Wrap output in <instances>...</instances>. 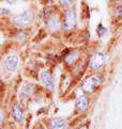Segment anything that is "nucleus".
Returning a JSON list of instances; mask_svg holds the SVG:
<instances>
[{"mask_svg":"<svg viewBox=\"0 0 122 129\" xmlns=\"http://www.w3.org/2000/svg\"><path fill=\"white\" fill-rule=\"evenodd\" d=\"M101 83V78L100 76L94 75L88 79L83 83V90L86 92V93H92L94 92V90L97 87V85Z\"/></svg>","mask_w":122,"mask_h":129,"instance_id":"obj_1","label":"nucleus"},{"mask_svg":"<svg viewBox=\"0 0 122 129\" xmlns=\"http://www.w3.org/2000/svg\"><path fill=\"white\" fill-rule=\"evenodd\" d=\"M32 18H33L32 13L30 11H26L24 13H21V14L14 16L12 18V22H14L15 25H18V26H25V25L30 24L32 21Z\"/></svg>","mask_w":122,"mask_h":129,"instance_id":"obj_2","label":"nucleus"},{"mask_svg":"<svg viewBox=\"0 0 122 129\" xmlns=\"http://www.w3.org/2000/svg\"><path fill=\"white\" fill-rule=\"evenodd\" d=\"M18 64H19V59L15 54H10L4 60V67L9 72H14L17 70Z\"/></svg>","mask_w":122,"mask_h":129,"instance_id":"obj_3","label":"nucleus"},{"mask_svg":"<svg viewBox=\"0 0 122 129\" xmlns=\"http://www.w3.org/2000/svg\"><path fill=\"white\" fill-rule=\"evenodd\" d=\"M76 24V15L74 10H68L64 15V27L65 29H72Z\"/></svg>","mask_w":122,"mask_h":129,"instance_id":"obj_4","label":"nucleus"},{"mask_svg":"<svg viewBox=\"0 0 122 129\" xmlns=\"http://www.w3.org/2000/svg\"><path fill=\"white\" fill-rule=\"evenodd\" d=\"M104 63H105V56L101 52H97L91 59L90 67L92 70H98V68H101L103 65H104Z\"/></svg>","mask_w":122,"mask_h":129,"instance_id":"obj_5","label":"nucleus"},{"mask_svg":"<svg viewBox=\"0 0 122 129\" xmlns=\"http://www.w3.org/2000/svg\"><path fill=\"white\" fill-rule=\"evenodd\" d=\"M41 80L43 82V84L47 87L48 90L54 89V79L51 74L47 70H43L41 72Z\"/></svg>","mask_w":122,"mask_h":129,"instance_id":"obj_6","label":"nucleus"},{"mask_svg":"<svg viewBox=\"0 0 122 129\" xmlns=\"http://www.w3.org/2000/svg\"><path fill=\"white\" fill-rule=\"evenodd\" d=\"M76 107L79 111H86L89 107V99L87 96H85V95L79 96L76 101Z\"/></svg>","mask_w":122,"mask_h":129,"instance_id":"obj_7","label":"nucleus"},{"mask_svg":"<svg viewBox=\"0 0 122 129\" xmlns=\"http://www.w3.org/2000/svg\"><path fill=\"white\" fill-rule=\"evenodd\" d=\"M67 128V123L63 118L55 117L50 122V129H65Z\"/></svg>","mask_w":122,"mask_h":129,"instance_id":"obj_8","label":"nucleus"},{"mask_svg":"<svg viewBox=\"0 0 122 129\" xmlns=\"http://www.w3.org/2000/svg\"><path fill=\"white\" fill-rule=\"evenodd\" d=\"M12 115L13 118L15 119L16 122H22L24 119V112H23L22 108L18 105H14L12 108Z\"/></svg>","mask_w":122,"mask_h":129,"instance_id":"obj_9","label":"nucleus"},{"mask_svg":"<svg viewBox=\"0 0 122 129\" xmlns=\"http://www.w3.org/2000/svg\"><path fill=\"white\" fill-rule=\"evenodd\" d=\"M34 93V86L32 84H26L24 87L22 89V97L27 98V97H30V96Z\"/></svg>","mask_w":122,"mask_h":129,"instance_id":"obj_10","label":"nucleus"},{"mask_svg":"<svg viewBox=\"0 0 122 129\" xmlns=\"http://www.w3.org/2000/svg\"><path fill=\"white\" fill-rule=\"evenodd\" d=\"M59 26V21L55 16H51L48 20V27L50 29H56Z\"/></svg>","mask_w":122,"mask_h":129,"instance_id":"obj_11","label":"nucleus"},{"mask_svg":"<svg viewBox=\"0 0 122 129\" xmlns=\"http://www.w3.org/2000/svg\"><path fill=\"white\" fill-rule=\"evenodd\" d=\"M74 0H59V2L61 4H63V6H69V4H71Z\"/></svg>","mask_w":122,"mask_h":129,"instance_id":"obj_12","label":"nucleus"},{"mask_svg":"<svg viewBox=\"0 0 122 129\" xmlns=\"http://www.w3.org/2000/svg\"><path fill=\"white\" fill-rule=\"evenodd\" d=\"M116 15L118 16V17H122V6H120V7L117 8V10H116Z\"/></svg>","mask_w":122,"mask_h":129,"instance_id":"obj_13","label":"nucleus"},{"mask_svg":"<svg viewBox=\"0 0 122 129\" xmlns=\"http://www.w3.org/2000/svg\"><path fill=\"white\" fill-rule=\"evenodd\" d=\"M78 129H88V127H87L86 125H83V126H80V127H79Z\"/></svg>","mask_w":122,"mask_h":129,"instance_id":"obj_14","label":"nucleus"},{"mask_svg":"<svg viewBox=\"0 0 122 129\" xmlns=\"http://www.w3.org/2000/svg\"><path fill=\"white\" fill-rule=\"evenodd\" d=\"M8 1H12V0H8Z\"/></svg>","mask_w":122,"mask_h":129,"instance_id":"obj_15","label":"nucleus"}]
</instances>
